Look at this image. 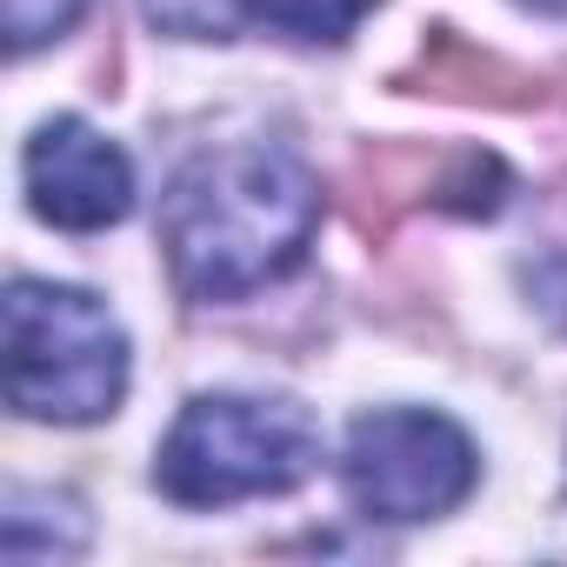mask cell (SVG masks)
<instances>
[{
  "label": "cell",
  "mask_w": 567,
  "mask_h": 567,
  "mask_svg": "<svg viewBox=\"0 0 567 567\" xmlns=\"http://www.w3.org/2000/svg\"><path fill=\"white\" fill-rule=\"evenodd\" d=\"M321 220V181L280 141L194 154L161 200V247L187 301H247L295 274Z\"/></svg>",
  "instance_id": "obj_1"
},
{
  "label": "cell",
  "mask_w": 567,
  "mask_h": 567,
  "mask_svg": "<svg viewBox=\"0 0 567 567\" xmlns=\"http://www.w3.org/2000/svg\"><path fill=\"white\" fill-rule=\"evenodd\" d=\"M8 401L34 421L87 427L107 421L127 394V334L87 288L14 280L8 301Z\"/></svg>",
  "instance_id": "obj_2"
},
{
  "label": "cell",
  "mask_w": 567,
  "mask_h": 567,
  "mask_svg": "<svg viewBox=\"0 0 567 567\" xmlns=\"http://www.w3.org/2000/svg\"><path fill=\"white\" fill-rule=\"evenodd\" d=\"M321 427L301 401L267 394H194L161 441L154 481L181 507H227L247 494H288L315 474Z\"/></svg>",
  "instance_id": "obj_3"
},
{
  "label": "cell",
  "mask_w": 567,
  "mask_h": 567,
  "mask_svg": "<svg viewBox=\"0 0 567 567\" xmlns=\"http://www.w3.org/2000/svg\"><path fill=\"white\" fill-rule=\"evenodd\" d=\"M348 494L374 520H434L454 514L481 474L474 441L427 408H381L354 421L348 454H341Z\"/></svg>",
  "instance_id": "obj_4"
},
{
  "label": "cell",
  "mask_w": 567,
  "mask_h": 567,
  "mask_svg": "<svg viewBox=\"0 0 567 567\" xmlns=\"http://www.w3.org/2000/svg\"><path fill=\"white\" fill-rule=\"evenodd\" d=\"M507 194V167L481 147H427V141H381L354 161L348 200L361 234H388L408 207H454L494 214Z\"/></svg>",
  "instance_id": "obj_5"
},
{
  "label": "cell",
  "mask_w": 567,
  "mask_h": 567,
  "mask_svg": "<svg viewBox=\"0 0 567 567\" xmlns=\"http://www.w3.org/2000/svg\"><path fill=\"white\" fill-rule=\"evenodd\" d=\"M21 174H28V207L48 227H68V234H101V227L127 220V207H134L127 154L107 134H94L87 121H74V114L48 121L28 141Z\"/></svg>",
  "instance_id": "obj_6"
},
{
  "label": "cell",
  "mask_w": 567,
  "mask_h": 567,
  "mask_svg": "<svg viewBox=\"0 0 567 567\" xmlns=\"http://www.w3.org/2000/svg\"><path fill=\"white\" fill-rule=\"evenodd\" d=\"M401 94H427V101H454V107H507V114H527L547 101V81L501 61L494 48H474L461 41L454 28H434L427 48L414 54V68L401 74Z\"/></svg>",
  "instance_id": "obj_7"
},
{
  "label": "cell",
  "mask_w": 567,
  "mask_h": 567,
  "mask_svg": "<svg viewBox=\"0 0 567 567\" xmlns=\"http://www.w3.org/2000/svg\"><path fill=\"white\" fill-rule=\"evenodd\" d=\"M240 8L288 41H348L374 0H240Z\"/></svg>",
  "instance_id": "obj_8"
},
{
  "label": "cell",
  "mask_w": 567,
  "mask_h": 567,
  "mask_svg": "<svg viewBox=\"0 0 567 567\" xmlns=\"http://www.w3.org/2000/svg\"><path fill=\"white\" fill-rule=\"evenodd\" d=\"M81 14H87V0H0V28H8L14 54H34V48L61 41Z\"/></svg>",
  "instance_id": "obj_9"
},
{
  "label": "cell",
  "mask_w": 567,
  "mask_h": 567,
  "mask_svg": "<svg viewBox=\"0 0 567 567\" xmlns=\"http://www.w3.org/2000/svg\"><path fill=\"white\" fill-rule=\"evenodd\" d=\"M147 14L174 34H194V41H227V8L220 0H147Z\"/></svg>",
  "instance_id": "obj_10"
}]
</instances>
